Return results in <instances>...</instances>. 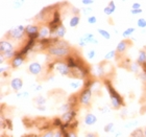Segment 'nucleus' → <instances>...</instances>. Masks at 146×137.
I'll use <instances>...</instances> for the list:
<instances>
[{
	"mask_svg": "<svg viewBox=\"0 0 146 137\" xmlns=\"http://www.w3.org/2000/svg\"><path fill=\"white\" fill-rule=\"evenodd\" d=\"M69 105H70L71 109L74 110L76 108V106L79 104V94H73L71 95L70 98H69V100H68L67 102Z\"/></svg>",
	"mask_w": 146,
	"mask_h": 137,
	"instance_id": "2eb2a0df",
	"label": "nucleus"
},
{
	"mask_svg": "<svg viewBox=\"0 0 146 137\" xmlns=\"http://www.w3.org/2000/svg\"><path fill=\"white\" fill-rule=\"evenodd\" d=\"M88 22L90 24H96L97 18H96L95 16H90V17H88Z\"/></svg>",
	"mask_w": 146,
	"mask_h": 137,
	"instance_id": "f704fd0d",
	"label": "nucleus"
},
{
	"mask_svg": "<svg viewBox=\"0 0 146 137\" xmlns=\"http://www.w3.org/2000/svg\"><path fill=\"white\" fill-rule=\"evenodd\" d=\"M33 87L35 88V91H40V90L42 89V86H41V85H36V86H35V85H34Z\"/></svg>",
	"mask_w": 146,
	"mask_h": 137,
	"instance_id": "3c124183",
	"label": "nucleus"
},
{
	"mask_svg": "<svg viewBox=\"0 0 146 137\" xmlns=\"http://www.w3.org/2000/svg\"><path fill=\"white\" fill-rule=\"evenodd\" d=\"M49 9H50V6H47V7H44V9L41 11L40 13H38L36 14V16L35 17V19H36V21H44V20H47V16H48V13Z\"/></svg>",
	"mask_w": 146,
	"mask_h": 137,
	"instance_id": "4468645a",
	"label": "nucleus"
},
{
	"mask_svg": "<svg viewBox=\"0 0 146 137\" xmlns=\"http://www.w3.org/2000/svg\"><path fill=\"white\" fill-rule=\"evenodd\" d=\"M116 55H117V51L116 50H111L107 53V55H104V59L106 60H112L113 58H115Z\"/></svg>",
	"mask_w": 146,
	"mask_h": 137,
	"instance_id": "cd10ccee",
	"label": "nucleus"
},
{
	"mask_svg": "<svg viewBox=\"0 0 146 137\" xmlns=\"http://www.w3.org/2000/svg\"><path fill=\"white\" fill-rule=\"evenodd\" d=\"M131 137H144V130L141 128H138L131 133Z\"/></svg>",
	"mask_w": 146,
	"mask_h": 137,
	"instance_id": "4be33fe9",
	"label": "nucleus"
},
{
	"mask_svg": "<svg viewBox=\"0 0 146 137\" xmlns=\"http://www.w3.org/2000/svg\"><path fill=\"white\" fill-rule=\"evenodd\" d=\"M85 137H99V135L96 132H87L85 134Z\"/></svg>",
	"mask_w": 146,
	"mask_h": 137,
	"instance_id": "c9c22d12",
	"label": "nucleus"
},
{
	"mask_svg": "<svg viewBox=\"0 0 146 137\" xmlns=\"http://www.w3.org/2000/svg\"><path fill=\"white\" fill-rule=\"evenodd\" d=\"M55 69L58 70L60 74L63 76H69L70 74H73V70L69 68L66 62H63L61 60L55 61Z\"/></svg>",
	"mask_w": 146,
	"mask_h": 137,
	"instance_id": "20e7f679",
	"label": "nucleus"
},
{
	"mask_svg": "<svg viewBox=\"0 0 146 137\" xmlns=\"http://www.w3.org/2000/svg\"><path fill=\"white\" fill-rule=\"evenodd\" d=\"M65 35H66V27L62 24L61 26L55 31L54 37H56V38H58V39H62V38H64L65 37Z\"/></svg>",
	"mask_w": 146,
	"mask_h": 137,
	"instance_id": "aec40b11",
	"label": "nucleus"
},
{
	"mask_svg": "<svg viewBox=\"0 0 146 137\" xmlns=\"http://www.w3.org/2000/svg\"><path fill=\"white\" fill-rule=\"evenodd\" d=\"M40 137H54V131L53 130H49L46 131L43 135H41Z\"/></svg>",
	"mask_w": 146,
	"mask_h": 137,
	"instance_id": "72a5a7b5",
	"label": "nucleus"
},
{
	"mask_svg": "<svg viewBox=\"0 0 146 137\" xmlns=\"http://www.w3.org/2000/svg\"><path fill=\"white\" fill-rule=\"evenodd\" d=\"M82 83H71L70 84V87L71 88H73V89H77V88H79L80 86H82Z\"/></svg>",
	"mask_w": 146,
	"mask_h": 137,
	"instance_id": "58836bf2",
	"label": "nucleus"
},
{
	"mask_svg": "<svg viewBox=\"0 0 146 137\" xmlns=\"http://www.w3.org/2000/svg\"><path fill=\"white\" fill-rule=\"evenodd\" d=\"M5 124H6V126H7V127H9V130H12V129H13V126H12V120H11V119H7V118H6V119H5Z\"/></svg>",
	"mask_w": 146,
	"mask_h": 137,
	"instance_id": "49530a36",
	"label": "nucleus"
},
{
	"mask_svg": "<svg viewBox=\"0 0 146 137\" xmlns=\"http://www.w3.org/2000/svg\"><path fill=\"white\" fill-rule=\"evenodd\" d=\"M25 62V55H16L14 58L9 61V64H11V67L12 68H19L23 63Z\"/></svg>",
	"mask_w": 146,
	"mask_h": 137,
	"instance_id": "1a4fd4ad",
	"label": "nucleus"
},
{
	"mask_svg": "<svg viewBox=\"0 0 146 137\" xmlns=\"http://www.w3.org/2000/svg\"><path fill=\"white\" fill-rule=\"evenodd\" d=\"M9 84H11V88L16 92L20 91L22 89V87H23V81H22V79H20V78L13 79Z\"/></svg>",
	"mask_w": 146,
	"mask_h": 137,
	"instance_id": "f8f14e48",
	"label": "nucleus"
},
{
	"mask_svg": "<svg viewBox=\"0 0 146 137\" xmlns=\"http://www.w3.org/2000/svg\"><path fill=\"white\" fill-rule=\"evenodd\" d=\"M54 137H64V134L61 130H58V131L54 132Z\"/></svg>",
	"mask_w": 146,
	"mask_h": 137,
	"instance_id": "de8ad7c7",
	"label": "nucleus"
},
{
	"mask_svg": "<svg viewBox=\"0 0 146 137\" xmlns=\"http://www.w3.org/2000/svg\"><path fill=\"white\" fill-rule=\"evenodd\" d=\"M77 127H78V122L77 120H73L72 122L69 124V131H75Z\"/></svg>",
	"mask_w": 146,
	"mask_h": 137,
	"instance_id": "7c9ffc66",
	"label": "nucleus"
},
{
	"mask_svg": "<svg viewBox=\"0 0 146 137\" xmlns=\"http://www.w3.org/2000/svg\"><path fill=\"white\" fill-rule=\"evenodd\" d=\"M100 111L102 113H106V112H109V109H108L107 107H104V109H100Z\"/></svg>",
	"mask_w": 146,
	"mask_h": 137,
	"instance_id": "6e6d98bb",
	"label": "nucleus"
},
{
	"mask_svg": "<svg viewBox=\"0 0 146 137\" xmlns=\"http://www.w3.org/2000/svg\"><path fill=\"white\" fill-rule=\"evenodd\" d=\"M141 67H142V69H143V72L146 74V63H145V64H143V65H142V66H141Z\"/></svg>",
	"mask_w": 146,
	"mask_h": 137,
	"instance_id": "4d7b16f0",
	"label": "nucleus"
},
{
	"mask_svg": "<svg viewBox=\"0 0 146 137\" xmlns=\"http://www.w3.org/2000/svg\"><path fill=\"white\" fill-rule=\"evenodd\" d=\"M66 63L69 66L71 70H77L78 68V63H77V57H74V55H69L66 59Z\"/></svg>",
	"mask_w": 146,
	"mask_h": 137,
	"instance_id": "ddd939ff",
	"label": "nucleus"
},
{
	"mask_svg": "<svg viewBox=\"0 0 146 137\" xmlns=\"http://www.w3.org/2000/svg\"><path fill=\"white\" fill-rule=\"evenodd\" d=\"M93 90L91 88H84L82 91L79 93V104L85 107H89L91 104Z\"/></svg>",
	"mask_w": 146,
	"mask_h": 137,
	"instance_id": "7ed1b4c3",
	"label": "nucleus"
},
{
	"mask_svg": "<svg viewBox=\"0 0 146 137\" xmlns=\"http://www.w3.org/2000/svg\"><path fill=\"white\" fill-rule=\"evenodd\" d=\"M47 52H48L49 55H52V57H55V58H58V59L65 58V57L67 58V57L70 55L71 47L66 41L60 40L56 44L50 46L47 49Z\"/></svg>",
	"mask_w": 146,
	"mask_h": 137,
	"instance_id": "f257e3e1",
	"label": "nucleus"
},
{
	"mask_svg": "<svg viewBox=\"0 0 146 137\" xmlns=\"http://www.w3.org/2000/svg\"><path fill=\"white\" fill-rule=\"evenodd\" d=\"M89 44H95V45H97L98 44V40L95 39V38H93V39L90 40V42H89Z\"/></svg>",
	"mask_w": 146,
	"mask_h": 137,
	"instance_id": "8fccbe9b",
	"label": "nucleus"
},
{
	"mask_svg": "<svg viewBox=\"0 0 146 137\" xmlns=\"http://www.w3.org/2000/svg\"><path fill=\"white\" fill-rule=\"evenodd\" d=\"M95 55H96V51L94 49H90V51L88 52V58L89 59H94Z\"/></svg>",
	"mask_w": 146,
	"mask_h": 137,
	"instance_id": "4c0bfd02",
	"label": "nucleus"
},
{
	"mask_svg": "<svg viewBox=\"0 0 146 137\" xmlns=\"http://www.w3.org/2000/svg\"><path fill=\"white\" fill-rule=\"evenodd\" d=\"M120 135H121V133H120V132H118V133H117V134L115 135V137H119Z\"/></svg>",
	"mask_w": 146,
	"mask_h": 137,
	"instance_id": "13d9d810",
	"label": "nucleus"
},
{
	"mask_svg": "<svg viewBox=\"0 0 146 137\" xmlns=\"http://www.w3.org/2000/svg\"><path fill=\"white\" fill-rule=\"evenodd\" d=\"M22 4H23V2H22V1H16V2L14 3V6H15L16 9H19Z\"/></svg>",
	"mask_w": 146,
	"mask_h": 137,
	"instance_id": "09e8293b",
	"label": "nucleus"
},
{
	"mask_svg": "<svg viewBox=\"0 0 146 137\" xmlns=\"http://www.w3.org/2000/svg\"><path fill=\"white\" fill-rule=\"evenodd\" d=\"M25 31H21L20 28L17 26L15 28H12V29H9L7 33H6V37L9 38V39H13V40H21L23 37H24Z\"/></svg>",
	"mask_w": 146,
	"mask_h": 137,
	"instance_id": "423d86ee",
	"label": "nucleus"
},
{
	"mask_svg": "<svg viewBox=\"0 0 146 137\" xmlns=\"http://www.w3.org/2000/svg\"><path fill=\"white\" fill-rule=\"evenodd\" d=\"M72 13L74 14L73 16H79V13H80V9H77V7H72Z\"/></svg>",
	"mask_w": 146,
	"mask_h": 137,
	"instance_id": "c03bdc74",
	"label": "nucleus"
},
{
	"mask_svg": "<svg viewBox=\"0 0 146 137\" xmlns=\"http://www.w3.org/2000/svg\"><path fill=\"white\" fill-rule=\"evenodd\" d=\"M12 51H15L14 50V45L11 42H9V41L2 40L0 42V52L1 53H9V52Z\"/></svg>",
	"mask_w": 146,
	"mask_h": 137,
	"instance_id": "9d476101",
	"label": "nucleus"
},
{
	"mask_svg": "<svg viewBox=\"0 0 146 137\" xmlns=\"http://www.w3.org/2000/svg\"><path fill=\"white\" fill-rule=\"evenodd\" d=\"M115 9H116L115 2H114V1H110L109 4H108V5L104 9V13L106 14V15L111 16L113 14V13L115 12Z\"/></svg>",
	"mask_w": 146,
	"mask_h": 137,
	"instance_id": "f3484780",
	"label": "nucleus"
},
{
	"mask_svg": "<svg viewBox=\"0 0 146 137\" xmlns=\"http://www.w3.org/2000/svg\"><path fill=\"white\" fill-rule=\"evenodd\" d=\"M102 64L104 63H100L99 65L96 66V74L98 76H102L104 74V67L102 66Z\"/></svg>",
	"mask_w": 146,
	"mask_h": 137,
	"instance_id": "a878e982",
	"label": "nucleus"
},
{
	"mask_svg": "<svg viewBox=\"0 0 146 137\" xmlns=\"http://www.w3.org/2000/svg\"><path fill=\"white\" fill-rule=\"evenodd\" d=\"M104 85H106V87H107L108 92H109V94H110V98H111V102H112L113 108L116 110H119L122 106L124 107L125 104H124V101H123V98L119 94L118 92L116 91V89L113 87L111 82L108 81V80H106V81H104Z\"/></svg>",
	"mask_w": 146,
	"mask_h": 137,
	"instance_id": "f03ea898",
	"label": "nucleus"
},
{
	"mask_svg": "<svg viewBox=\"0 0 146 137\" xmlns=\"http://www.w3.org/2000/svg\"><path fill=\"white\" fill-rule=\"evenodd\" d=\"M142 9H131V13L133 14V15H138V14H142Z\"/></svg>",
	"mask_w": 146,
	"mask_h": 137,
	"instance_id": "a18cd8bd",
	"label": "nucleus"
},
{
	"mask_svg": "<svg viewBox=\"0 0 146 137\" xmlns=\"http://www.w3.org/2000/svg\"><path fill=\"white\" fill-rule=\"evenodd\" d=\"M82 13H84L85 15H89L90 13H92V9L91 7H84V9H82Z\"/></svg>",
	"mask_w": 146,
	"mask_h": 137,
	"instance_id": "a19ab883",
	"label": "nucleus"
},
{
	"mask_svg": "<svg viewBox=\"0 0 146 137\" xmlns=\"http://www.w3.org/2000/svg\"><path fill=\"white\" fill-rule=\"evenodd\" d=\"M131 45V40H122L118 43V45L116 47V51H117V55H123L126 49Z\"/></svg>",
	"mask_w": 146,
	"mask_h": 137,
	"instance_id": "0eeeda50",
	"label": "nucleus"
},
{
	"mask_svg": "<svg viewBox=\"0 0 146 137\" xmlns=\"http://www.w3.org/2000/svg\"><path fill=\"white\" fill-rule=\"evenodd\" d=\"M76 114H77L76 109L70 110V111H68V112L63 113V115L61 116V118H62V120H63L64 124H70V122H72L73 120L75 119Z\"/></svg>",
	"mask_w": 146,
	"mask_h": 137,
	"instance_id": "6e6552de",
	"label": "nucleus"
},
{
	"mask_svg": "<svg viewBox=\"0 0 146 137\" xmlns=\"http://www.w3.org/2000/svg\"><path fill=\"white\" fill-rule=\"evenodd\" d=\"M6 59L4 58V55H3V53H0V64H2L3 62L5 61Z\"/></svg>",
	"mask_w": 146,
	"mask_h": 137,
	"instance_id": "603ef678",
	"label": "nucleus"
},
{
	"mask_svg": "<svg viewBox=\"0 0 146 137\" xmlns=\"http://www.w3.org/2000/svg\"><path fill=\"white\" fill-rule=\"evenodd\" d=\"M129 66H131L129 70H131V71H133V72H138V71H139V68H140V65L138 64L137 62H135V63H131Z\"/></svg>",
	"mask_w": 146,
	"mask_h": 137,
	"instance_id": "c85d7f7f",
	"label": "nucleus"
},
{
	"mask_svg": "<svg viewBox=\"0 0 146 137\" xmlns=\"http://www.w3.org/2000/svg\"><path fill=\"white\" fill-rule=\"evenodd\" d=\"M137 63L140 65V66H142V65L146 63V51L144 49H140V50H139V55H138V59H137Z\"/></svg>",
	"mask_w": 146,
	"mask_h": 137,
	"instance_id": "6ab92c4d",
	"label": "nucleus"
},
{
	"mask_svg": "<svg viewBox=\"0 0 146 137\" xmlns=\"http://www.w3.org/2000/svg\"><path fill=\"white\" fill-rule=\"evenodd\" d=\"M82 38H84V39H85L86 41H87V43L89 44V42H90V40L93 39V38H95V37H94V35L91 34V33H86V34L84 35V36H82Z\"/></svg>",
	"mask_w": 146,
	"mask_h": 137,
	"instance_id": "473e14b6",
	"label": "nucleus"
},
{
	"mask_svg": "<svg viewBox=\"0 0 146 137\" xmlns=\"http://www.w3.org/2000/svg\"><path fill=\"white\" fill-rule=\"evenodd\" d=\"M141 4L139 2H134L131 4V9H140Z\"/></svg>",
	"mask_w": 146,
	"mask_h": 137,
	"instance_id": "ea45409f",
	"label": "nucleus"
},
{
	"mask_svg": "<svg viewBox=\"0 0 146 137\" xmlns=\"http://www.w3.org/2000/svg\"><path fill=\"white\" fill-rule=\"evenodd\" d=\"M39 31H40V28L36 25L28 24L27 26H25V34L28 37V39H33L36 41V39L40 38Z\"/></svg>",
	"mask_w": 146,
	"mask_h": 137,
	"instance_id": "39448f33",
	"label": "nucleus"
},
{
	"mask_svg": "<svg viewBox=\"0 0 146 137\" xmlns=\"http://www.w3.org/2000/svg\"><path fill=\"white\" fill-rule=\"evenodd\" d=\"M28 71L34 76H39L40 73L42 72V65L38 62H33L28 66Z\"/></svg>",
	"mask_w": 146,
	"mask_h": 137,
	"instance_id": "9b49d317",
	"label": "nucleus"
},
{
	"mask_svg": "<svg viewBox=\"0 0 146 137\" xmlns=\"http://www.w3.org/2000/svg\"><path fill=\"white\" fill-rule=\"evenodd\" d=\"M137 25L140 28H145L146 27V19L144 18H140L137 21Z\"/></svg>",
	"mask_w": 146,
	"mask_h": 137,
	"instance_id": "2f4dec72",
	"label": "nucleus"
},
{
	"mask_svg": "<svg viewBox=\"0 0 146 137\" xmlns=\"http://www.w3.org/2000/svg\"><path fill=\"white\" fill-rule=\"evenodd\" d=\"M22 137H40V136H38V135H36V134H25Z\"/></svg>",
	"mask_w": 146,
	"mask_h": 137,
	"instance_id": "864d4df0",
	"label": "nucleus"
},
{
	"mask_svg": "<svg viewBox=\"0 0 146 137\" xmlns=\"http://www.w3.org/2000/svg\"><path fill=\"white\" fill-rule=\"evenodd\" d=\"M104 132H106V133L114 132V124H113V122H110V124H108V125L104 128Z\"/></svg>",
	"mask_w": 146,
	"mask_h": 137,
	"instance_id": "c756f323",
	"label": "nucleus"
},
{
	"mask_svg": "<svg viewBox=\"0 0 146 137\" xmlns=\"http://www.w3.org/2000/svg\"><path fill=\"white\" fill-rule=\"evenodd\" d=\"M96 122H97V117L92 113H88L85 116V124L87 126H93L96 124Z\"/></svg>",
	"mask_w": 146,
	"mask_h": 137,
	"instance_id": "dca6fc26",
	"label": "nucleus"
},
{
	"mask_svg": "<svg viewBox=\"0 0 146 137\" xmlns=\"http://www.w3.org/2000/svg\"><path fill=\"white\" fill-rule=\"evenodd\" d=\"M98 34L100 35L102 38H104V39L107 40H110L111 39V35H110V33L108 31H106V29H102V28H98Z\"/></svg>",
	"mask_w": 146,
	"mask_h": 137,
	"instance_id": "393cba45",
	"label": "nucleus"
},
{
	"mask_svg": "<svg viewBox=\"0 0 146 137\" xmlns=\"http://www.w3.org/2000/svg\"><path fill=\"white\" fill-rule=\"evenodd\" d=\"M135 31H136L135 27H128L122 33V37H123V38H128V37H131V35L134 34Z\"/></svg>",
	"mask_w": 146,
	"mask_h": 137,
	"instance_id": "b1692460",
	"label": "nucleus"
},
{
	"mask_svg": "<svg viewBox=\"0 0 146 137\" xmlns=\"http://www.w3.org/2000/svg\"><path fill=\"white\" fill-rule=\"evenodd\" d=\"M36 108H38V110H41V111H46L45 106H39V107H36Z\"/></svg>",
	"mask_w": 146,
	"mask_h": 137,
	"instance_id": "5fc2aeb1",
	"label": "nucleus"
},
{
	"mask_svg": "<svg viewBox=\"0 0 146 137\" xmlns=\"http://www.w3.org/2000/svg\"><path fill=\"white\" fill-rule=\"evenodd\" d=\"M64 122L62 120L61 117H56V118H53L52 120L51 125H52V128H61V126L63 125Z\"/></svg>",
	"mask_w": 146,
	"mask_h": 137,
	"instance_id": "5701e85b",
	"label": "nucleus"
},
{
	"mask_svg": "<svg viewBox=\"0 0 146 137\" xmlns=\"http://www.w3.org/2000/svg\"><path fill=\"white\" fill-rule=\"evenodd\" d=\"M144 137H146V128L144 129Z\"/></svg>",
	"mask_w": 146,
	"mask_h": 137,
	"instance_id": "bf43d9fd",
	"label": "nucleus"
},
{
	"mask_svg": "<svg viewBox=\"0 0 146 137\" xmlns=\"http://www.w3.org/2000/svg\"><path fill=\"white\" fill-rule=\"evenodd\" d=\"M35 103L36 104V106H44L46 103V100L45 98H43V96H38L36 98H35Z\"/></svg>",
	"mask_w": 146,
	"mask_h": 137,
	"instance_id": "bb28decb",
	"label": "nucleus"
},
{
	"mask_svg": "<svg viewBox=\"0 0 146 137\" xmlns=\"http://www.w3.org/2000/svg\"><path fill=\"white\" fill-rule=\"evenodd\" d=\"M28 95H29V93L26 91H23V92H18L17 93V98H27Z\"/></svg>",
	"mask_w": 146,
	"mask_h": 137,
	"instance_id": "e433bc0d",
	"label": "nucleus"
},
{
	"mask_svg": "<svg viewBox=\"0 0 146 137\" xmlns=\"http://www.w3.org/2000/svg\"><path fill=\"white\" fill-rule=\"evenodd\" d=\"M82 3L85 4V5H91V4L94 3V1H93V0H82Z\"/></svg>",
	"mask_w": 146,
	"mask_h": 137,
	"instance_id": "37998d69",
	"label": "nucleus"
},
{
	"mask_svg": "<svg viewBox=\"0 0 146 137\" xmlns=\"http://www.w3.org/2000/svg\"><path fill=\"white\" fill-rule=\"evenodd\" d=\"M50 34H51V31H50L48 26H42V27H40V31H39L40 39H46V38H48V36Z\"/></svg>",
	"mask_w": 146,
	"mask_h": 137,
	"instance_id": "a211bd4d",
	"label": "nucleus"
},
{
	"mask_svg": "<svg viewBox=\"0 0 146 137\" xmlns=\"http://www.w3.org/2000/svg\"><path fill=\"white\" fill-rule=\"evenodd\" d=\"M79 21H80V17L79 16H73L72 18L70 19L69 25H70L71 27H76L79 24Z\"/></svg>",
	"mask_w": 146,
	"mask_h": 137,
	"instance_id": "412c9836",
	"label": "nucleus"
},
{
	"mask_svg": "<svg viewBox=\"0 0 146 137\" xmlns=\"http://www.w3.org/2000/svg\"><path fill=\"white\" fill-rule=\"evenodd\" d=\"M87 44H88V43H87V41H86V40L82 37V38L79 39V45L82 46V47H85V46L87 45Z\"/></svg>",
	"mask_w": 146,
	"mask_h": 137,
	"instance_id": "79ce46f5",
	"label": "nucleus"
}]
</instances>
